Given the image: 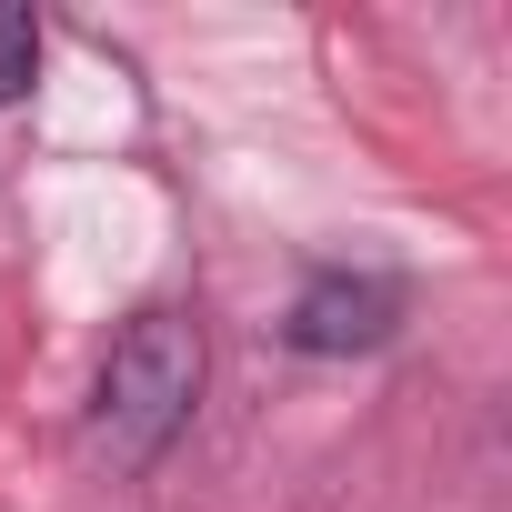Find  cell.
I'll use <instances>...</instances> for the list:
<instances>
[{
    "mask_svg": "<svg viewBox=\"0 0 512 512\" xmlns=\"http://www.w3.org/2000/svg\"><path fill=\"white\" fill-rule=\"evenodd\" d=\"M201 372H211L201 322H191L181 302H141V312L111 332L101 372H91V442H101V462H111V472H151V462L191 432Z\"/></svg>",
    "mask_w": 512,
    "mask_h": 512,
    "instance_id": "1",
    "label": "cell"
},
{
    "mask_svg": "<svg viewBox=\"0 0 512 512\" xmlns=\"http://www.w3.org/2000/svg\"><path fill=\"white\" fill-rule=\"evenodd\" d=\"M402 332V282L382 272H312L282 312V342L312 352V362H352V352H382Z\"/></svg>",
    "mask_w": 512,
    "mask_h": 512,
    "instance_id": "2",
    "label": "cell"
},
{
    "mask_svg": "<svg viewBox=\"0 0 512 512\" xmlns=\"http://www.w3.org/2000/svg\"><path fill=\"white\" fill-rule=\"evenodd\" d=\"M31 81H41V21L21 11V0H0V111H11Z\"/></svg>",
    "mask_w": 512,
    "mask_h": 512,
    "instance_id": "3",
    "label": "cell"
}]
</instances>
